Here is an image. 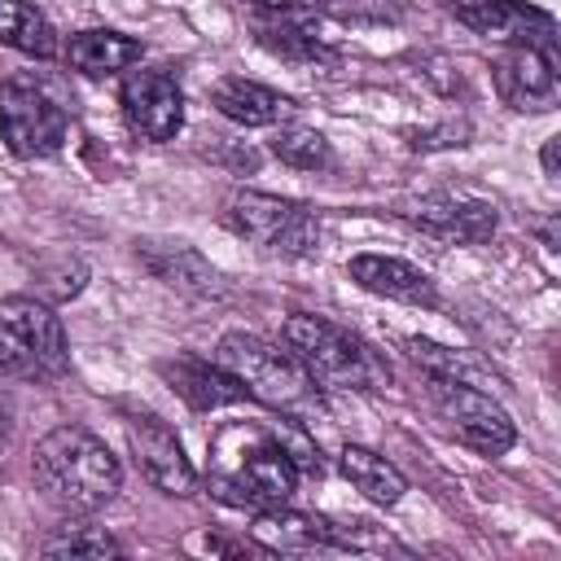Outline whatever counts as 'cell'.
Masks as SVG:
<instances>
[{
    "instance_id": "cell-4",
    "label": "cell",
    "mask_w": 561,
    "mask_h": 561,
    "mask_svg": "<svg viewBox=\"0 0 561 561\" xmlns=\"http://www.w3.org/2000/svg\"><path fill=\"white\" fill-rule=\"evenodd\" d=\"M215 359L245 386V399H259L276 412H311L320 403V381L298 364V355L285 346H272L254 333H224L215 346Z\"/></svg>"
},
{
    "instance_id": "cell-2",
    "label": "cell",
    "mask_w": 561,
    "mask_h": 561,
    "mask_svg": "<svg viewBox=\"0 0 561 561\" xmlns=\"http://www.w3.org/2000/svg\"><path fill=\"white\" fill-rule=\"evenodd\" d=\"M31 473L35 486L66 513H96L123 486V469L114 451L83 425L48 430L31 451Z\"/></svg>"
},
{
    "instance_id": "cell-21",
    "label": "cell",
    "mask_w": 561,
    "mask_h": 561,
    "mask_svg": "<svg viewBox=\"0 0 561 561\" xmlns=\"http://www.w3.org/2000/svg\"><path fill=\"white\" fill-rule=\"evenodd\" d=\"M408 355L430 373V377H447V381H460V386H478V390H495L500 377L486 359H478L473 351H451L443 342H430V337H408L403 342Z\"/></svg>"
},
{
    "instance_id": "cell-19",
    "label": "cell",
    "mask_w": 561,
    "mask_h": 561,
    "mask_svg": "<svg viewBox=\"0 0 561 561\" xmlns=\"http://www.w3.org/2000/svg\"><path fill=\"white\" fill-rule=\"evenodd\" d=\"M210 105L241 123V127H280L289 114H294V101L280 96L276 88L267 83H254L245 75H224L219 83H210Z\"/></svg>"
},
{
    "instance_id": "cell-1",
    "label": "cell",
    "mask_w": 561,
    "mask_h": 561,
    "mask_svg": "<svg viewBox=\"0 0 561 561\" xmlns=\"http://www.w3.org/2000/svg\"><path fill=\"white\" fill-rule=\"evenodd\" d=\"M210 495L232 508L263 513L272 504H289L298 491V465L285 456L267 421H237L210 438Z\"/></svg>"
},
{
    "instance_id": "cell-25",
    "label": "cell",
    "mask_w": 561,
    "mask_h": 561,
    "mask_svg": "<svg viewBox=\"0 0 561 561\" xmlns=\"http://www.w3.org/2000/svg\"><path fill=\"white\" fill-rule=\"evenodd\" d=\"M272 153L285 162V167H298V171H316L329 162V140L316 131V127H302V123H280L276 136H272Z\"/></svg>"
},
{
    "instance_id": "cell-28",
    "label": "cell",
    "mask_w": 561,
    "mask_h": 561,
    "mask_svg": "<svg viewBox=\"0 0 561 561\" xmlns=\"http://www.w3.org/2000/svg\"><path fill=\"white\" fill-rule=\"evenodd\" d=\"M557 145H561V136H548V145H543V171L548 175H557Z\"/></svg>"
},
{
    "instance_id": "cell-5",
    "label": "cell",
    "mask_w": 561,
    "mask_h": 561,
    "mask_svg": "<svg viewBox=\"0 0 561 561\" xmlns=\"http://www.w3.org/2000/svg\"><path fill=\"white\" fill-rule=\"evenodd\" d=\"M70 368V346L57 311L44 298H0V373L18 381H57Z\"/></svg>"
},
{
    "instance_id": "cell-24",
    "label": "cell",
    "mask_w": 561,
    "mask_h": 561,
    "mask_svg": "<svg viewBox=\"0 0 561 561\" xmlns=\"http://www.w3.org/2000/svg\"><path fill=\"white\" fill-rule=\"evenodd\" d=\"M44 557H123V543L105 530V526H88V522H66L57 526L44 543Z\"/></svg>"
},
{
    "instance_id": "cell-20",
    "label": "cell",
    "mask_w": 561,
    "mask_h": 561,
    "mask_svg": "<svg viewBox=\"0 0 561 561\" xmlns=\"http://www.w3.org/2000/svg\"><path fill=\"white\" fill-rule=\"evenodd\" d=\"M66 61L83 75H114L140 61V39L123 31H79L66 39Z\"/></svg>"
},
{
    "instance_id": "cell-22",
    "label": "cell",
    "mask_w": 561,
    "mask_h": 561,
    "mask_svg": "<svg viewBox=\"0 0 561 561\" xmlns=\"http://www.w3.org/2000/svg\"><path fill=\"white\" fill-rule=\"evenodd\" d=\"M337 469L346 473V482L355 486V491H364L373 504H399L403 500V491H408V478L386 460V456H377V451H368V447H342V456H337Z\"/></svg>"
},
{
    "instance_id": "cell-3",
    "label": "cell",
    "mask_w": 561,
    "mask_h": 561,
    "mask_svg": "<svg viewBox=\"0 0 561 561\" xmlns=\"http://www.w3.org/2000/svg\"><path fill=\"white\" fill-rule=\"evenodd\" d=\"M285 346L298 355V364L320 381V390H381L390 386V364L351 329L294 311L280 324Z\"/></svg>"
},
{
    "instance_id": "cell-8",
    "label": "cell",
    "mask_w": 561,
    "mask_h": 561,
    "mask_svg": "<svg viewBox=\"0 0 561 561\" xmlns=\"http://www.w3.org/2000/svg\"><path fill=\"white\" fill-rule=\"evenodd\" d=\"M0 140L18 158H48L66 140V110L26 79L0 83Z\"/></svg>"
},
{
    "instance_id": "cell-10",
    "label": "cell",
    "mask_w": 561,
    "mask_h": 561,
    "mask_svg": "<svg viewBox=\"0 0 561 561\" xmlns=\"http://www.w3.org/2000/svg\"><path fill=\"white\" fill-rule=\"evenodd\" d=\"M123 114L127 123L145 136V140H175V131L184 127V92L171 75L162 70H131L118 88Z\"/></svg>"
},
{
    "instance_id": "cell-7",
    "label": "cell",
    "mask_w": 561,
    "mask_h": 561,
    "mask_svg": "<svg viewBox=\"0 0 561 561\" xmlns=\"http://www.w3.org/2000/svg\"><path fill=\"white\" fill-rule=\"evenodd\" d=\"M430 399L443 412V421L451 425V434L460 443H469L482 456H504L517 443V425L513 416L500 408V399L491 390L478 386H460L447 377H430Z\"/></svg>"
},
{
    "instance_id": "cell-11",
    "label": "cell",
    "mask_w": 561,
    "mask_h": 561,
    "mask_svg": "<svg viewBox=\"0 0 561 561\" xmlns=\"http://www.w3.org/2000/svg\"><path fill=\"white\" fill-rule=\"evenodd\" d=\"M127 447L136 456V469L167 495H193L197 486V469L184 456L180 438L171 434V425H162L158 416H131L127 421Z\"/></svg>"
},
{
    "instance_id": "cell-26",
    "label": "cell",
    "mask_w": 561,
    "mask_h": 561,
    "mask_svg": "<svg viewBox=\"0 0 561 561\" xmlns=\"http://www.w3.org/2000/svg\"><path fill=\"white\" fill-rule=\"evenodd\" d=\"M267 430L276 434V443L285 447V456L298 465V473H320V451H316V443L307 438V430L298 421H289V416L280 421L276 416V421H267Z\"/></svg>"
},
{
    "instance_id": "cell-23",
    "label": "cell",
    "mask_w": 561,
    "mask_h": 561,
    "mask_svg": "<svg viewBox=\"0 0 561 561\" xmlns=\"http://www.w3.org/2000/svg\"><path fill=\"white\" fill-rule=\"evenodd\" d=\"M0 44L44 61L57 53V31L31 0H0Z\"/></svg>"
},
{
    "instance_id": "cell-9",
    "label": "cell",
    "mask_w": 561,
    "mask_h": 561,
    "mask_svg": "<svg viewBox=\"0 0 561 561\" xmlns=\"http://www.w3.org/2000/svg\"><path fill=\"white\" fill-rule=\"evenodd\" d=\"M451 13L478 31V35H495L508 48H543L552 53L557 44V22L552 13L526 4V0H451Z\"/></svg>"
},
{
    "instance_id": "cell-12",
    "label": "cell",
    "mask_w": 561,
    "mask_h": 561,
    "mask_svg": "<svg viewBox=\"0 0 561 561\" xmlns=\"http://www.w3.org/2000/svg\"><path fill=\"white\" fill-rule=\"evenodd\" d=\"M408 219L430 232V237H443V241H460V245H482L491 241L495 232V206L491 202H478V197H460V193H430L421 197Z\"/></svg>"
},
{
    "instance_id": "cell-17",
    "label": "cell",
    "mask_w": 561,
    "mask_h": 561,
    "mask_svg": "<svg viewBox=\"0 0 561 561\" xmlns=\"http://www.w3.org/2000/svg\"><path fill=\"white\" fill-rule=\"evenodd\" d=\"M346 276L377 294V298H390V302H408V307H438V289L434 280L412 267L408 259H394V254H355L346 263Z\"/></svg>"
},
{
    "instance_id": "cell-13",
    "label": "cell",
    "mask_w": 561,
    "mask_h": 561,
    "mask_svg": "<svg viewBox=\"0 0 561 561\" xmlns=\"http://www.w3.org/2000/svg\"><path fill=\"white\" fill-rule=\"evenodd\" d=\"M158 377L193 408V412H215L228 403L245 399V386L219 364V359H202V355H175V359H158Z\"/></svg>"
},
{
    "instance_id": "cell-18",
    "label": "cell",
    "mask_w": 561,
    "mask_h": 561,
    "mask_svg": "<svg viewBox=\"0 0 561 561\" xmlns=\"http://www.w3.org/2000/svg\"><path fill=\"white\" fill-rule=\"evenodd\" d=\"M136 259L167 289H180V294H193V298H210V294L224 289V276L184 241H140Z\"/></svg>"
},
{
    "instance_id": "cell-27",
    "label": "cell",
    "mask_w": 561,
    "mask_h": 561,
    "mask_svg": "<svg viewBox=\"0 0 561 561\" xmlns=\"http://www.w3.org/2000/svg\"><path fill=\"white\" fill-rule=\"evenodd\" d=\"M316 4L342 22H390L394 18L390 0H316Z\"/></svg>"
},
{
    "instance_id": "cell-6",
    "label": "cell",
    "mask_w": 561,
    "mask_h": 561,
    "mask_svg": "<svg viewBox=\"0 0 561 561\" xmlns=\"http://www.w3.org/2000/svg\"><path fill=\"white\" fill-rule=\"evenodd\" d=\"M224 228H232L237 237L285 254V259H302L316 254L320 245V224L302 202H285L276 193H259V188H232L219 206Z\"/></svg>"
},
{
    "instance_id": "cell-30",
    "label": "cell",
    "mask_w": 561,
    "mask_h": 561,
    "mask_svg": "<svg viewBox=\"0 0 561 561\" xmlns=\"http://www.w3.org/2000/svg\"><path fill=\"white\" fill-rule=\"evenodd\" d=\"M259 9H280V4H289V0H254Z\"/></svg>"
},
{
    "instance_id": "cell-15",
    "label": "cell",
    "mask_w": 561,
    "mask_h": 561,
    "mask_svg": "<svg viewBox=\"0 0 561 561\" xmlns=\"http://www.w3.org/2000/svg\"><path fill=\"white\" fill-rule=\"evenodd\" d=\"M495 88L500 96L522 110V114H539L557 105V70H552V53L543 48H508L495 61Z\"/></svg>"
},
{
    "instance_id": "cell-16",
    "label": "cell",
    "mask_w": 561,
    "mask_h": 561,
    "mask_svg": "<svg viewBox=\"0 0 561 561\" xmlns=\"http://www.w3.org/2000/svg\"><path fill=\"white\" fill-rule=\"evenodd\" d=\"M254 31H259V44L285 61H333L337 57L329 35L320 31V18L311 9H298L294 0L280 9H263Z\"/></svg>"
},
{
    "instance_id": "cell-29",
    "label": "cell",
    "mask_w": 561,
    "mask_h": 561,
    "mask_svg": "<svg viewBox=\"0 0 561 561\" xmlns=\"http://www.w3.org/2000/svg\"><path fill=\"white\" fill-rule=\"evenodd\" d=\"M9 443V412H4V403H0V447Z\"/></svg>"
},
{
    "instance_id": "cell-14",
    "label": "cell",
    "mask_w": 561,
    "mask_h": 561,
    "mask_svg": "<svg viewBox=\"0 0 561 561\" xmlns=\"http://www.w3.org/2000/svg\"><path fill=\"white\" fill-rule=\"evenodd\" d=\"M254 539L272 552H316V548H351L346 526H333L329 517L298 513L289 504H272L254 513Z\"/></svg>"
}]
</instances>
